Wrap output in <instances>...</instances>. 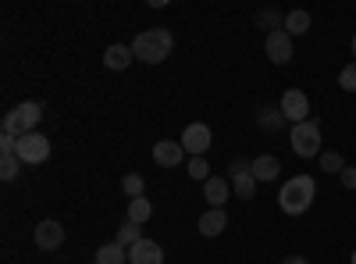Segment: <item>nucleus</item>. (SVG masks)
Here are the masks:
<instances>
[{"mask_svg":"<svg viewBox=\"0 0 356 264\" xmlns=\"http://www.w3.org/2000/svg\"><path fill=\"white\" fill-rule=\"evenodd\" d=\"M314 196H317V183L310 175H292V179H285L282 189H278V208L289 218H300L314 208Z\"/></svg>","mask_w":356,"mask_h":264,"instance_id":"obj_1","label":"nucleus"},{"mask_svg":"<svg viewBox=\"0 0 356 264\" xmlns=\"http://www.w3.org/2000/svg\"><path fill=\"white\" fill-rule=\"evenodd\" d=\"M129 47H132V54H136V61H143V65H161V61H168L171 50H175V36L168 33V29H143V33H139Z\"/></svg>","mask_w":356,"mask_h":264,"instance_id":"obj_2","label":"nucleus"},{"mask_svg":"<svg viewBox=\"0 0 356 264\" xmlns=\"http://www.w3.org/2000/svg\"><path fill=\"white\" fill-rule=\"evenodd\" d=\"M289 143H292V154L296 157H321V122L317 118H307L300 125L289 129Z\"/></svg>","mask_w":356,"mask_h":264,"instance_id":"obj_3","label":"nucleus"},{"mask_svg":"<svg viewBox=\"0 0 356 264\" xmlns=\"http://www.w3.org/2000/svg\"><path fill=\"white\" fill-rule=\"evenodd\" d=\"M40 122H43V104L25 100V104H18V107H11V111L4 114V132H11V136H29V132H36Z\"/></svg>","mask_w":356,"mask_h":264,"instance_id":"obj_4","label":"nucleus"},{"mask_svg":"<svg viewBox=\"0 0 356 264\" xmlns=\"http://www.w3.org/2000/svg\"><path fill=\"white\" fill-rule=\"evenodd\" d=\"M253 161H243V157H235L232 168H228V183H232V193L239 196V200H253L257 196V179H253Z\"/></svg>","mask_w":356,"mask_h":264,"instance_id":"obj_5","label":"nucleus"},{"mask_svg":"<svg viewBox=\"0 0 356 264\" xmlns=\"http://www.w3.org/2000/svg\"><path fill=\"white\" fill-rule=\"evenodd\" d=\"M15 157L22 164H43L50 157V139L43 132H29V136H18V150Z\"/></svg>","mask_w":356,"mask_h":264,"instance_id":"obj_6","label":"nucleus"},{"mask_svg":"<svg viewBox=\"0 0 356 264\" xmlns=\"http://www.w3.org/2000/svg\"><path fill=\"white\" fill-rule=\"evenodd\" d=\"M178 143L186 146L189 157H207V150H211V143H214V132H211V125L193 122V125H186V132H182Z\"/></svg>","mask_w":356,"mask_h":264,"instance_id":"obj_7","label":"nucleus"},{"mask_svg":"<svg viewBox=\"0 0 356 264\" xmlns=\"http://www.w3.org/2000/svg\"><path fill=\"white\" fill-rule=\"evenodd\" d=\"M278 107H282V114H285L289 125H300V122L310 118V97H307L303 90H285Z\"/></svg>","mask_w":356,"mask_h":264,"instance_id":"obj_8","label":"nucleus"},{"mask_svg":"<svg viewBox=\"0 0 356 264\" xmlns=\"http://www.w3.org/2000/svg\"><path fill=\"white\" fill-rule=\"evenodd\" d=\"M264 50H267V57H271L275 65H289V61H292V36L285 33V29H278V33H267Z\"/></svg>","mask_w":356,"mask_h":264,"instance_id":"obj_9","label":"nucleus"},{"mask_svg":"<svg viewBox=\"0 0 356 264\" xmlns=\"http://www.w3.org/2000/svg\"><path fill=\"white\" fill-rule=\"evenodd\" d=\"M33 240H36L40 250H57V247L65 243V225H61V222H54V218H47V222L36 225Z\"/></svg>","mask_w":356,"mask_h":264,"instance_id":"obj_10","label":"nucleus"},{"mask_svg":"<svg viewBox=\"0 0 356 264\" xmlns=\"http://www.w3.org/2000/svg\"><path fill=\"white\" fill-rule=\"evenodd\" d=\"M154 161L161 168H178L186 161V146L178 139H161V143H154Z\"/></svg>","mask_w":356,"mask_h":264,"instance_id":"obj_11","label":"nucleus"},{"mask_svg":"<svg viewBox=\"0 0 356 264\" xmlns=\"http://www.w3.org/2000/svg\"><path fill=\"white\" fill-rule=\"evenodd\" d=\"M129 264H164V250L157 240H139L129 250Z\"/></svg>","mask_w":356,"mask_h":264,"instance_id":"obj_12","label":"nucleus"},{"mask_svg":"<svg viewBox=\"0 0 356 264\" xmlns=\"http://www.w3.org/2000/svg\"><path fill=\"white\" fill-rule=\"evenodd\" d=\"M228 196H232V183L225 175H211V179L203 183V200L211 203V208H225Z\"/></svg>","mask_w":356,"mask_h":264,"instance_id":"obj_13","label":"nucleus"},{"mask_svg":"<svg viewBox=\"0 0 356 264\" xmlns=\"http://www.w3.org/2000/svg\"><path fill=\"white\" fill-rule=\"evenodd\" d=\"M253 179L257 183H275L278 175H282V161L275 157V154H260V157H253Z\"/></svg>","mask_w":356,"mask_h":264,"instance_id":"obj_14","label":"nucleus"},{"mask_svg":"<svg viewBox=\"0 0 356 264\" xmlns=\"http://www.w3.org/2000/svg\"><path fill=\"white\" fill-rule=\"evenodd\" d=\"M225 228H228V215H225V208H211L207 215H200V236L214 240V236H221Z\"/></svg>","mask_w":356,"mask_h":264,"instance_id":"obj_15","label":"nucleus"},{"mask_svg":"<svg viewBox=\"0 0 356 264\" xmlns=\"http://www.w3.org/2000/svg\"><path fill=\"white\" fill-rule=\"evenodd\" d=\"M132 61H136V54H132V47H125V43H111V47L104 50V65H107L111 72H125Z\"/></svg>","mask_w":356,"mask_h":264,"instance_id":"obj_16","label":"nucleus"},{"mask_svg":"<svg viewBox=\"0 0 356 264\" xmlns=\"http://www.w3.org/2000/svg\"><path fill=\"white\" fill-rule=\"evenodd\" d=\"M310 25H314V18H310V11H303V8H296V11L285 15V33H289V36H307Z\"/></svg>","mask_w":356,"mask_h":264,"instance_id":"obj_17","label":"nucleus"},{"mask_svg":"<svg viewBox=\"0 0 356 264\" xmlns=\"http://www.w3.org/2000/svg\"><path fill=\"white\" fill-rule=\"evenodd\" d=\"M257 125H260L264 132H278V129H285V114H282V107H260V111H257Z\"/></svg>","mask_w":356,"mask_h":264,"instance_id":"obj_18","label":"nucleus"},{"mask_svg":"<svg viewBox=\"0 0 356 264\" xmlns=\"http://www.w3.org/2000/svg\"><path fill=\"white\" fill-rule=\"evenodd\" d=\"M97 264H129V250L122 243H104L97 250Z\"/></svg>","mask_w":356,"mask_h":264,"instance_id":"obj_19","label":"nucleus"},{"mask_svg":"<svg viewBox=\"0 0 356 264\" xmlns=\"http://www.w3.org/2000/svg\"><path fill=\"white\" fill-rule=\"evenodd\" d=\"M154 218V203L146 200V196H136V200H129V222H136V225H146Z\"/></svg>","mask_w":356,"mask_h":264,"instance_id":"obj_20","label":"nucleus"},{"mask_svg":"<svg viewBox=\"0 0 356 264\" xmlns=\"http://www.w3.org/2000/svg\"><path fill=\"white\" fill-rule=\"evenodd\" d=\"M139 240H143V228H139L136 222H129V218H125L122 225H118V240H114V243H122L125 250H132Z\"/></svg>","mask_w":356,"mask_h":264,"instance_id":"obj_21","label":"nucleus"},{"mask_svg":"<svg viewBox=\"0 0 356 264\" xmlns=\"http://www.w3.org/2000/svg\"><path fill=\"white\" fill-rule=\"evenodd\" d=\"M122 189H125V196L129 200H136V196H146V179L139 171H129L125 179H122Z\"/></svg>","mask_w":356,"mask_h":264,"instance_id":"obj_22","label":"nucleus"},{"mask_svg":"<svg viewBox=\"0 0 356 264\" xmlns=\"http://www.w3.org/2000/svg\"><path fill=\"white\" fill-rule=\"evenodd\" d=\"M317 161H321V168L328 171V175H342V171L349 168V164H346V157H342V154H335V150H324Z\"/></svg>","mask_w":356,"mask_h":264,"instance_id":"obj_23","label":"nucleus"},{"mask_svg":"<svg viewBox=\"0 0 356 264\" xmlns=\"http://www.w3.org/2000/svg\"><path fill=\"white\" fill-rule=\"evenodd\" d=\"M186 171H189L193 183H207V179H211V164H207V157H189Z\"/></svg>","mask_w":356,"mask_h":264,"instance_id":"obj_24","label":"nucleus"},{"mask_svg":"<svg viewBox=\"0 0 356 264\" xmlns=\"http://www.w3.org/2000/svg\"><path fill=\"white\" fill-rule=\"evenodd\" d=\"M18 171H22V161L11 154V157H4V161H0V179H4V183H11V179H18Z\"/></svg>","mask_w":356,"mask_h":264,"instance_id":"obj_25","label":"nucleus"},{"mask_svg":"<svg viewBox=\"0 0 356 264\" xmlns=\"http://www.w3.org/2000/svg\"><path fill=\"white\" fill-rule=\"evenodd\" d=\"M339 86L346 93H356V61H349L342 72H339Z\"/></svg>","mask_w":356,"mask_h":264,"instance_id":"obj_26","label":"nucleus"},{"mask_svg":"<svg viewBox=\"0 0 356 264\" xmlns=\"http://www.w3.org/2000/svg\"><path fill=\"white\" fill-rule=\"evenodd\" d=\"M339 183H342V189H356V168H353V164L339 175Z\"/></svg>","mask_w":356,"mask_h":264,"instance_id":"obj_27","label":"nucleus"},{"mask_svg":"<svg viewBox=\"0 0 356 264\" xmlns=\"http://www.w3.org/2000/svg\"><path fill=\"white\" fill-rule=\"evenodd\" d=\"M282 264H307V257H285Z\"/></svg>","mask_w":356,"mask_h":264,"instance_id":"obj_28","label":"nucleus"},{"mask_svg":"<svg viewBox=\"0 0 356 264\" xmlns=\"http://www.w3.org/2000/svg\"><path fill=\"white\" fill-rule=\"evenodd\" d=\"M349 47H353V57H356V36H353V43H349Z\"/></svg>","mask_w":356,"mask_h":264,"instance_id":"obj_29","label":"nucleus"},{"mask_svg":"<svg viewBox=\"0 0 356 264\" xmlns=\"http://www.w3.org/2000/svg\"><path fill=\"white\" fill-rule=\"evenodd\" d=\"M349 264H356V250H353V257H349Z\"/></svg>","mask_w":356,"mask_h":264,"instance_id":"obj_30","label":"nucleus"}]
</instances>
